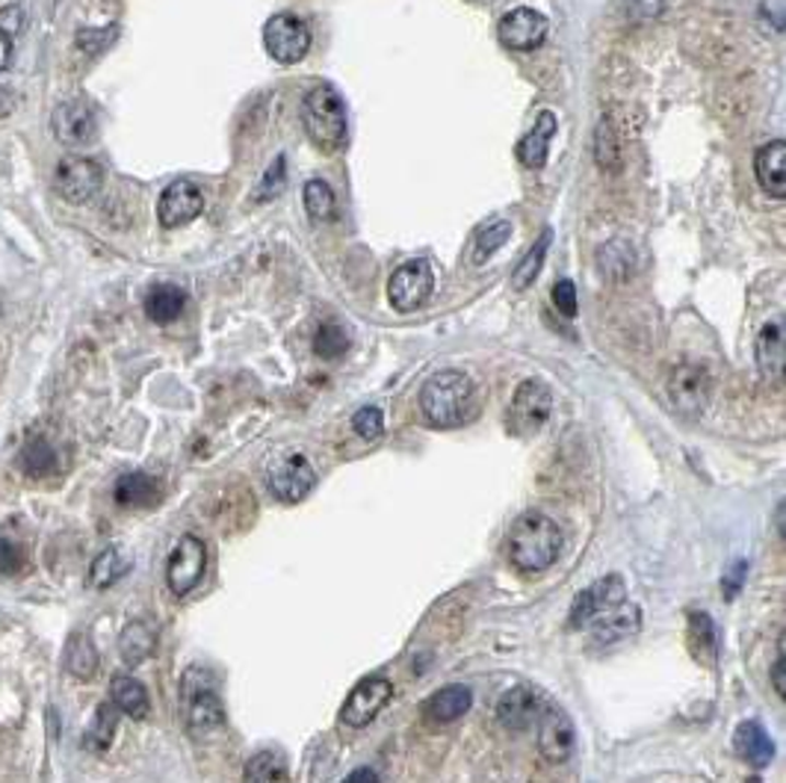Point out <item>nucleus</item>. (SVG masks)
Wrapping results in <instances>:
<instances>
[{"label": "nucleus", "instance_id": "nucleus-45", "mask_svg": "<svg viewBox=\"0 0 786 783\" xmlns=\"http://www.w3.org/2000/svg\"><path fill=\"white\" fill-rule=\"evenodd\" d=\"M745 571H748L745 561H733V565H730V571L725 574V580H721V591H725V598L728 600L737 598L739 589H742V582H745Z\"/></svg>", "mask_w": 786, "mask_h": 783}, {"label": "nucleus", "instance_id": "nucleus-17", "mask_svg": "<svg viewBox=\"0 0 786 783\" xmlns=\"http://www.w3.org/2000/svg\"><path fill=\"white\" fill-rule=\"evenodd\" d=\"M547 19L542 12L529 10V7H517V10L505 12L500 19V42L512 50H533L538 48L547 36Z\"/></svg>", "mask_w": 786, "mask_h": 783}, {"label": "nucleus", "instance_id": "nucleus-51", "mask_svg": "<svg viewBox=\"0 0 786 783\" xmlns=\"http://www.w3.org/2000/svg\"><path fill=\"white\" fill-rule=\"evenodd\" d=\"M777 532L784 535V506H777Z\"/></svg>", "mask_w": 786, "mask_h": 783}, {"label": "nucleus", "instance_id": "nucleus-32", "mask_svg": "<svg viewBox=\"0 0 786 783\" xmlns=\"http://www.w3.org/2000/svg\"><path fill=\"white\" fill-rule=\"evenodd\" d=\"M601 266L612 281H627L636 272V252L627 240H612L603 246Z\"/></svg>", "mask_w": 786, "mask_h": 783}, {"label": "nucleus", "instance_id": "nucleus-46", "mask_svg": "<svg viewBox=\"0 0 786 783\" xmlns=\"http://www.w3.org/2000/svg\"><path fill=\"white\" fill-rule=\"evenodd\" d=\"M21 21H24V15H21V7H7V10L0 12V30H3V33H10L12 39H15V33L21 30Z\"/></svg>", "mask_w": 786, "mask_h": 783}, {"label": "nucleus", "instance_id": "nucleus-7", "mask_svg": "<svg viewBox=\"0 0 786 783\" xmlns=\"http://www.w3.org/2000/svg\"><path fill=\"white\" fill-rule=\"evenodd\" d=\"M709 397H713V382H709V373L700 364L683 361V364L671 370L669 399L680 417L698 420L707 411Z\"/></svg>", "mask_w": 786, "mask_h": 783}, {"label": "nucleus", "instance_id": "nucleus-13", "mask_svg": "<svg viewBox=\"0 0 786 783\" xmlns=\"http://www.w3.org/2000/svg\"><path fill=\"white\" fill-rule=\"evenodd\" d=\"M204 565H207V551H204L202 538L184 535L169 556V568H166V580H169V589L175 598H184L198 586Z\"/></svg>", "mask_w": 786, "mask_h": 783}, {"label": "nucleus", "instance_id": "nucleus-23", "mask_svg": "<svg viewBox=\"0 0 786 783\" xmlns=\"http://www.w3.org/2000/svg\"><path fill=\"white\" fill-rule=\"evenodd\" d=\"M686 642H690L692 657L698 659L700 666L716 668L719 662V629L716 621L709 619L707 612H690V627H686Z\"/></svg>", "mask_w": 786, "mask_h": 783}, {"label": "nucleus", "instance_id": "nucleus-31", "mask_svg": "<svg viewBox=\"0 0 786 783\" xmlns=\"http://www.w3.org/2000/svg\"><path fill=\"white\" fill-rule=\"evenodd\" d=\"M243 783H287V763L275 751H261L246 763Z\"/></svg>", "mask_w": 786, "mask_h": 783}, {"label": "nucleus", "instance_id": "nucleus-10", "mask_svg": "<svg viewBox=\"0 0 786 783\" xmlns=\"http://www.w3.org/2000/svg\"><path fill=\"white\" fill-rule=\"evenodd\" d=\"M624 600H627V582H624V577L622 574H606V577L594 580L589 589H583L573 598L571 612H568V627H589L601 612L618 606Z\"/></svg>", "mask_w": 786, "mask_h": 783}, {"label": "nucleus", "instance_id": "nucleus-15", "mask_svg": "<svg viewBox=\"0 0 786 783\" xmlns=\"http://www.w3.org/2000/svg\"><path fill=\"white\" fill-rule=\"evenodd\" d=\"M542 722H538V748L547 763H565L573 754V745H577V734L568 713L562 706L547 704L542 706Z\"/></svg>", "mask_w": 786, "mask_h": 783}, {"label": "nucleus", "instance_id": "nucleus-20", "mask_svg": "<svg viewBox=\"0 0 786 783\" xmlns=\"http://www.w3.org/2000/svg\"><path fill=\"white\" fill-rule=\"evenodd\" d=\"M754 359H757L760 376L766 382H781L786 367V331L784 322H766L754 343Z\"/></svg>", "mask_w": 786, "mask_h": 783}, {"label": "nucleus", "instance_id": "nucleus-6", "mask_svg": "<svg viewBox=\"0 0 786 783\" xmlns=\"http://www.w3.org/2000/svg\"><path fill=\"white\" fill-rule=\"evenodd\" d=\"M266 485L275 500L282 503H301L317 485V470L301 453L275 455L266 465Z\"/></svg>", "mask_w": 786, "mask_h": 783}, {"label": "nucleus", "instance_id": "nucleus-38", "mask_svg": "<svg viewBox=\"0 0 786 783\" xmlns=\"http://www.w3.org/2000/svg\"><path fill=\"white\" fill-rule=\"evenodd\" d=\"M594 157H597V166L606 169V172H618V169H622V143L612 134L610 122H601V125H597V134H594Z\"/></svg>", "mask_w": 786, "mask_h": 783}, {"label": "nucleus", "instance_id": "nucleus-2", "mask_svg": "<svg viewBox=\"0 0 786 783\" xmlns=\"http://www.w3.org/2000/svg\"><path fill=\"white\" fill-rule=\"evenodd\" d=\"M476 406V390L470 376L462 370H441L420 387V411L437 429H453L470 420Z\"/></svg>", "mask_w": 786, "mask_h": 783}, {"label": "nucleus", "instance_id": "nucleus-44", "mask_svg": "<svg viewBox=\"0 0 786 783\" xmlns=\"http://www.w3.org/2000/svg\"><path fill=\"white\" fill-rule=\"evenodd\" d=\"M24 568V553L7 538H0V577H15Z\"/></svg>", "mask_w": 786, "mask_h": 783}, {"label": "nucleus", "instance_id": "nucleus-25", "mask_svg": "<svg viewBox=\"0 0 786 783\" xmlns=\"http://www.w3.org/2000/svg\"><path fill=\"white\" fill-rule=\"evenodd\" d=\"M470 704H474L470 689L456 683V686H444L441 692H435V695H429L426 701H423V716H426L429 722H435V725H449V722L465 716Z\"/></svg>", "mask_w": 786, "mask_h": 783}, {"label": "nucleus", "instance_id": "nucleus-1", "mask_svg": "<svg viewBox=\"0 0 786 783\" xmlns=\"http://www.w3.org/2000/svg\"><path fill=\"white\" fill-rule=\"evenodd\" d=\"M559 551H562V530L554 518L542 512L521 514L505 542L509 561L521 574L547 571L559 559Z\"/></svg>", "mask_w": 786, "mask_h": 783}, {"label": "nucleus", "instance_id": "nucleus-35", "mask_svg": "<svg viewBox=\"0 0 786 783\" xmlns=\"http://www.w3.org/2000/svg\"><path fill=\"white\" fill-rule=\"evenodd\" d=\"M118 725V710L113 704H101L95 710V718L87 730V748L89 751H104L113 742Z\"/></svg>", "mask_w": 786, "mask_h": 783}, {"label": "nucleus", "instance_id": "nucleus-41", "mask_svg": "<svg viewBox=\"0 0 786 783\" xmlns=\"http://www.w3.org/2000/svg\"><path fill=\"white\" fill-rule=\"evenodd\" d=\"M352 429H355V435L364 438V441H376V438H381V432H385V415H381V408L367 406L361 408V411H355V417H352Z\"/></svg>", "mask_w": 786, "mask_h": 783}, {"label": "nucleus", "instance_id": "nucleus-12", "mask_svg": "<svg viewBox=\"0 0 786 783\" xmlns=\"http://www.w3.org/2000/svg\"><path fill=\"white\" fill-rule=\"evenodd\" d=\"M50 127L66 148H87L98 139L95 110L87 101H62L50 116Z\"/></svg>", "mask_w": 786, "mask_h": 783}, {"label": "nucleus", "instance_id": "nucleus-52", "mask_svg": "<svg viewBox=\"0 0 786 783\" xmlns=\"http://www.w3.org/2000/svg\"><path fill=\"white\" fill-rule=\"evenodd\" d=\"M745 783H763V781H760V778H748Z\"/></svg>", "mask_w": 786, "mask_h": 783}, {"label": "nucleus", "instance_id": "nucleus-26", "mask_svg": "<svg viewBox=\"0 0 786 783\" xmlns=\"http://www.w3.org/2000/svg\"><path fill=\"white\" fill-rule=\"evenodd\" d=\"M110 704L130 718H146L148 710H151L148 689L136 678H127V674H118L110 683Z\"/></svg>", "mask_w": 786, "mask_h": 783}, {"label": "nucleus", "instance_id": "nucleus-33", "mask_svg": "<svg viewBox=\"0 0 786 783\" xmlns=\"http://www.w3.org/2000/svg\"><path fill=\"white\" fill-rule=\"evenodd\" d=\"M305 211L311 216V223L317 225L331 223L338 216V198H334L326 181H308L305 184Z\"/></svg>", "mask_w": 786, "mask_h": 783}, {"label": "nucleus", "instance_id": "nucleus-30", "mask_svg": "<svg viewBox=\"0 0 786 783\" xmlns=\"http://www.w3.org/2000/svg\"><path fill=\"white\" fill-rule=\"evenodd\" d=\"M512 237V225L505 223V219H494V223H488L486 228H479L474 234V240H470V249H467V258L470 263H486L488 258L494 252H500L505 242Z\"/></svg>", "mask_w": 786, "mask_h": 783}, {"label": "nucleus", "instance_id": "nucleus-9", "mask_svg": "<svg viewBox=\"0 0 786 783\" xmlns=\"http://www.w3.org/2000/svg\"><path fill=\"white\" fill-rule=\"evenodd\" d=\"M101 181H104L101 166H98L95 160H89V157H80V155L62 157L57 163V169H54V178H50L54 193L68 204H87L89 198L98 193Z\"/></svg>", "mask_w": 786, "mask_h": 783}, {"label": "nucleus", "instance_id": "nucleus-19", "mask_svg": "<svg viewBox=\"0 0 786 783\" xmlns=\"http://www.w3.org/2000/svg\"><path fill=\"white\" fill-rule=\"evenodd\" d=\"M542 695L533 686L505 689L497 701V718L509 730H526L535 718L542 716Z\"/></svg>", "mask_w": 786, "mask_h": 783}, {"label": "nucleus", "instance_id": "nucleus-18", "mask_svg": "<svg viewBox=\"0 0 786 783\" xmlns=\"http://www.w3.org/2000/svg\"><path fill=\"white\" fill-rule=\"evenodd\" d=\"M641 627V610L630 600H624L618 606L601 612L597 619L589 624V642L597 645V648H606V645H615V642H624L630 638L633 633H639Z\"/></svg>", "mask_w": 786, "mask_h": 783}, {"label": "nucleus", "instance_id": "nucleus-48", "mask_svg": "<svg viewBox=\"0 0 786 783\" xmlns=\"http://www.w3.org/2000/svg\"><path fill=\"white\" fill-rule=\"evenodd\" d=\"M12 54H15V45H12L10 33L0 30V71H7L12 66Z\"/></svg>", "mask_w": 786, "mask_h": 783}, {"label": "nucleus", "instance_id": "nucleus-37", "mask_svg": "<svg viewBox=\"0 0 786 783\" xmlns=\"http://www.w3.org/2000/svg\"><path fill=\"white\" fill-rule=\"evenodd\" d=\"M547 249H550V231H544L533 249L524 254V261L517 263L515 275H512L517 291H526V287H529L535 279H538V272H542V266H544V258H547Z\"/></svg>", "mask_w": 786, "mask_h": 783}, {"label": "nucleus", "instance_id": "nucleus-28", "mask_svg": "<svg viewBox=\"0 0 786 783\" xmlns=\"http://www.w3.org/2000/svg\"><path fill=\"white\" fill-rule=\"evenodd\" d=\"M186 293L178 284H155L146 293V314L151 322H172L184 314Z\"/></svg>", "mask_w": 786, "mask_h": 783}, {"label": "nucleus", "instance_id": "nucleus-29", "mask_svg": "<svg viewBox=\"0 0 786 783\" xmlns=\"http://www.w3.org/2000/svg\"><path fill=\"white\" fill-rule=\"evenodd\" d=\"M155 645H157L155 629L148 627L146 621H130V624L122 629V636H118V654H122V659H125L127 666L146 662V659L155 654Z\"/></svg>", "mask_w": 786, "mask_h": 783}, {"label": "nucleus", "instance_id": "nucleus-49", "mask_svg": "<svg viewBox=\"0 0 786 783\" xmlns=\"http://www.w3.org/2000/svg\"><path fill=\"white\" fill-rule=\"evenodd\" d=\"M343 783H381V781L379 774H376V769H367V765H364V769H355V772L346 774V781Z\"/></svg>", "mask_w": 786, "mask_h": 783}, {"label": "nucleus", "instance_id": "nucleus-4", "mask_svg": "<svg viewBox=\"0 0 786 783\" xmlns=\"http://www.w3.org/2000/svg\"><path fill=\"white\" fill-rule=\"evenodd\" d=\"M184 716L186 727L193 736H210L225 725V706L216 695L214 683L204 674L202 668L186 671L184 678Z\"/></svg>", "mask_w": 786, "mask_h": 783}, {"label": "nucleus", "instance_id": "nucleus-47", "mask_svg": "<svg viewBox=\"0 0 786 783\" xmlns=\"http://www.w3.org/2000/svg\"><path fill=\"white\" fill-rule=\"evenodd\" d=\"M772 683H775V692L781 697L786 695V662H784V642H781V648H777V659L775 666H772Z\"/></svg>", "mask_w": 786, "mask_h": 783}, {"label": "nucleus", "instance_id": "nucleus-27", "mask_svg": "<svg viewBox=\"0 0 786 783\" xmlns=\"http://www.w3.org/2000/svg\"><path fill=\"white\" fill-rule=\"evenodd\" d=\"M160 483L148 474H125L116 483V503L125 509H146L160 500Z\"/></svg>", "mask_w": 786, "mask_h": 783}, {"label": "nucleus", "instance_id": "nucleus-42", "mask_svg": "<svg viewBox=\"0 0 786 783\" xmlns=\"http://www.w3.org/2000/svg\"><path fill=\"white\" fill-rule=\"evenodd\" d=\"M282 186H284V157H275V163H272L270 169H266V174H263L261 190L254 193V198L263 202V198H270V195H278L282 193Z\"/></svg>", "mask_w": 786, "mask_h": 783}, {"label": "nucleus", "instance_id": "nucleus-24", "mask_svg": "<svg viewBox=\"0 0 786 783\" xmlns=\"http://www.w3.org/2000/svg\"><path fill=\"white\" fill-rule=\"evenodd\" d=\"M733 748H737V754L742 757L745 763L757 765V769L772 763V757H775V742H772V736H768L766 730H763V725L754 722V718H748V722H742V725L737 727V734H733Z\"/></svg>", "mask_w": 786, "mask_h": 783}, {"label": "nucleus", "instance_id": "nucleus-50", "mask_svg": "<svg viewBox=\"0 0 786 783\" xmlns=\"http://www.w3.org/2000/svg\"><path fill=\"white\" fill-rule=\"evenodd\" d=\"M12 106H15V98H12V89H0V116H10Z\"/></svg>", "mask_w": 786, "mask_h": 783}, {"label": "nucleus", "instance_id": "nucleus-36", "mask_svg": "<svg viewBox=\"0 0 786 783\" xmlns=\"http://www.w3.org/2000/svg\"><path fill=\"white\" fill-rule=\"evenodd\" d=\"M127 571V561L122 559V553L116 547H110L92 561V571H89V582L95 586V589H110L113 582H118L125 577Z\"/></svg>", "mask_w": 786, "mask_h": 783}, {"label": "nucleus", "instance_id": "nucleus-16", "mask_svg": "<svg viewBox=\"0 0 786 783\" xmlns=\"http://www.w3.org/2000/svg\"><path fill=\"white\" fill-rule=\"evenodd\" d=\"M204 211V195L193 181H172L160 193L157 202V219L163 228H181L190 225Z\"/></svg>", "mask_w": 786, "mask_h": 783}, {"label": "nucleus", "instance_id": "nucleus-40", "mask_svg": "<svg viewBox=\"0 0 786 783\" xmlns=\"http://www.w3.org/2000/svg\"><path fill=\"white\" fill-rule=\"evenodd\" d=\"M21 467L30 476H48L54 470V450H50L48 441H42V438L30 441L21 453Z\"/></svg>", "mask_w": 786, "mask_h": 783}, {"label": "nucleus", "instance_id": "nucleus-21", "mask_svg": "<svg viewBox=\"0 0 786 783\" xmlns=\"http://www.w3.org/2000/svg\"><path fill=\"white\" fill-rule=\"evenodd\" d=\"M556 127H559V122H556V113H550V110H542V113H538V118H535L533 130H529V134H526L515 148L517 160H521L526 169H542V166L547 163V155H550V139L556 136Z\"/></svg>", "mask_w": 786, "mask_h": 783}, {"label": "nucleus", "instance_id": "nucleus-8", "mask_svg": "<svg viewBox=\"0 0 786 783\" xmlns=\"http://www.w3.org/2000/svg\"><path fill=\"white\" fill-rule=\"evenodd\" d=\"M263 45L270 50V57L282 66H293L305 59L308 48H311V30L308 24L293 15V12H278L266 21L263 27Z\"/></svg>", "mask_w": 786, "mask_h": 783}, {"label": "nucleus", "instance_id": "nucleus-39", "mask_svg": "<svg viewBox=\"0 0 786 783\" xmlns=\"http://www.w3.org/2000/svg\"><path fill=\"white\" fill-rule=\"evenodd\" d=\"M346 349H350V334H346L343 326H338V322H326V326H320L317 338H314V352H317L320 359L334 361L340 359Z\"/></svg>", "mask_w": 786, "mask_h": 783}, {"label": "nucleus", "instance_id": "nucleus-5", "mask_svg": "<svg viewBox=\"0 0 786 783\" xmlns=\"http://www.w3.org/2000/svg\"><path fill=\"white\" fill-rule=\"evenodd\" d=\"M554 411V394L550 387L538 382V378H526L515 390V397L509 402L505 411V425L509 432L517 438H529L535 432H542V425L550 420Z\"/></svg>", "mask_w": 786, "mask_h": 783}, {"label": "nucleus", "instance_id": "nucleus-43", "mask_svg": "<svg viewBox=\"0 0 786 783\" xmlns=\"http://www.w3.org/2000/svg\"><path fill=\"white\" fill-rule=\"evenodd\" d=\"M554 305L556 310L562 314V317H577V287H573V281L562 279V281H556V287H554Z\"/></svg>", "mask_w": 786, "mask_h": 783}, {"label": "nucleus", "instance_id": "nucleus-14", "mask_svg": "<svg viewBox=\"0 0 786 783\" xmlns=\"http://www.w3.org/2000/svg\"><path fill=\"white\" fill-rule=\"evenodd\" d=\"M390 695H394V686H390L388 678H379V674H376V678H364L358 686L352 689L350 697L343 701V706H340L343 725H369V722L381 713V706L388 704Z\"/></svg>", "mask_w": 786, "mask_h": 783}, {"label": "nucleus", "instance_id": "nucleus-22", "mask_svg": "<svg viewBox=\"0 0 786 783\" xmlns=\"http://www.w3.org/2000/svg\"><path fill=\"white\" fill-rule=\"evenodd\" d=\"M754 174H757L760 186L766 190L772 198H784L786 195V143L775 139L757 151L754 157Z\"/></svg>", "mask_w": 786, "mask_h": 783}, {"label": "nucleus", "instance_id": "nucleus-11", "mask_svg": "<svg viewBox=\"0 0 786 783\" xmlns=\"http://www.w3.org/2000/svg\"><path fill=\"white\" fill-rule=\"evenodd\" d=\"M432 291H435V272H432V263L423 261V258L402 263L388 281V299L399 314L426 305Z\"/></svg>", "mask_w": 786, "mask_h": 783}, {"label": "nucleus", "instance_id": "nucleus-34", "mask_svg": "<svg viewBox=\"0 0 786 783\" xmlns=\"http://www.w3.org/2000/svg\"><path fill=\"white\" fill-rule=\"evenodd\" d=\"M66 668L68 674H75L80 680H89L95 674L98 668V654H95V645H92V638L89 636H75L68 642L66 648Z\"/></svg>", "mask_w": 786, "mask_h": 783}, {"label": "nucleus", "instance_id": "nucleus-3", "mask_svg": "<svg viewBox=\"0 0 786 783\" xmlns=\"http://www.w3.org/2000/svg\"><path fill=\"white\" fill-rule=\"evenodd\" d=\"M301 125L311 143L326 155L346 146V104L331 87H314L301 101Z\"/></svg>", "mask_w": 786, "mask_h": 783}]
</instances>
